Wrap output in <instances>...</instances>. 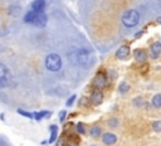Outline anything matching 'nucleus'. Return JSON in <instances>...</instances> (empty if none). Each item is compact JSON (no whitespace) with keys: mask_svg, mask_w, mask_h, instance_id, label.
I'll list each match as a JSON object with an SVG mask.
<instances>
[{"mask_svg":"<svg viewBox=\"0 0 161 146\" xmlns=\"http://www.w3.org/2000/svg\"><path fill=\"white\" fill-rule=\"evenodd\" d=\"M77 132H78V133H84V132H86V128H84L83 123H78V125H77Z\"/></svg>","mask_w":161,"mask_h":146,"instance_id":"412c9836","label":"nucleus"},{"mask_svg":"<svg viewBox=\"0 0 161 146\" xmlns=\"http://www.w3.org/2000/svg\"><path fill=\"white\" fill-rule=\"evenodd\" d=\"M89 57H91V53L88 50L80 49L75 53V62L83 67H89V64H92V63H89Z\"/></svg>","mask_w":161,"mask_h":146,"instance_id":"20e7f679","label":"nucleus"},{"mask_svg":"<svg viewBox=\"0 0 161 146\" xmlns=\"http://www.w3.org/2000/svg\"><path fill=\"white\" fill-rule=\"evenodd\" d=\"M157 23H161V16H160V18H157Z\"/></svg>","mask_w":161,"mask_h":146,"instance_id":"a878e982","label":"nucleus"},{"mask_svg":"<svg viewBox=\"0 0 161 146\" xmlns=\"http://www.w3.org/2000/svg\"><path fill=\"white\" fill-rule=\"evenodd\" d=\"M106 84H107V78H106V76H104L103 73H98V74L94 77V79H93V86H94L97 89H102L103 87H106Z\"/></svg>","mask_w":161,"mask_h":146,"instance_id":"39448f33","label":"nucleus"},{"mask_svg":"<svg viewBox=\"0 0 161 146\" xmlns=\"http://www.w3.org/2000/svg\"><path fill=\"white\" fill-rule=\"evenodd\" d=\"M103 101V94L101 92V89H94L91 94V102L93 104H101Z\"/></svg>","mask_w":161,"mask_h":146,"instance_id":"6e6552de","label":"nucleus"},{"mask_svg":"<svg viewBox=\"0 0 161 146\" xmlns=\"http://www.w3.org/2000/svg\"><path fill=\"white\" fill-rule=\"evenodd\" d=\"M130 55V48L127 45H122L121 48H118V50L116 52V57L118 59H126Z\"/></svg>","mask_w":161,"mask_h":146,"instance_id":"9d476101","label":"nucleus"},{"mask_svg":"<svg viewBox=\"0 0 161 146\" xmlns=\"http://www.w3.org/2000/svg\"><path fill=\"white\" fill-rule=\"evenodd\" d=\"M67 146H75V145H74V143H72V142H70V143H68V145H67Z\"/></svg>","mask_w":161,"mask_h":146,"instance_id":"393cba45","label":"nucleus"},{"mask_svg":"<svg viewBox=\"0 0 161 146\" xmlns=\"http://www.w3.org/2000/svg\"><path fill=\"white\" fill-rule=\"evenodd\" d=\"M158 43H160V44H161V40H160V42H158Z\"/></svg>","mask_w":161,"mask_h":146,"instance_id":"bb28decb","label":"nucleus"},{"mask_svg":"<svg viewBox=\"0 0 161 146\" xmlns=\"http://www.w3.org/2000/svg\"><path fill=\"white\" fill-rule=\"evenodd\" d=\"M150 53H151V57L152 58H158L161 55V44L158 42L157 43H153L150 47Z\"/></svg>","mask_w":161,"mask_h":146,"instance_id":"f8f14e48","label":"nucleus"},{"mask_svg":"<svg viewBox=\"0 0 161 146\" xmlns=\"http://www.w3.org/2000/svg\"><path fill=\"white\" fill-rule=\"evenodd\" d=\"M152 106L156 107V108H160L161 107V94L153 96V98H152Z\"/></svg>","mask_w":161,"mask_h":146,"instance_id":"2eb2a0df","label":"nucleus"},{"mask_svg":"<svg viewBox=\"0 0 161 146\" xmlns=\"http://www.w3.org/2000/svg\"><path fill=\"white\" fill-rule=\"evenodd\" d=\"M108 125H109L111 127H117V126H118V121H117L116 118H111V120L108 121Z\"/></svg>","mask_w":161,"mask_h":146,"instance_id":"4be33fe9","label":"nucleus"},{"mask_svg":"<svg viewBox=\"0 0 161 146\" xmlns=\"http://www.w3.org/2000/svg\"><path fill=\"white\" fill-rule=\"evenodd\" d=\"M35 18H36V13L33 11V10H30V11H28V13L25 14V16H24V21L28 23V24H34Z\"/></svg>","mask_w":161,"mask_h":146,"instance_id":"ddd939ff","label":"nucleus"},{"mask_svg":"<svg viewBox=\"0 0 161 146\" xmlns=\"http://www.w3.org/2000/svg\"><path fill=\"white\" fill-rule=\"evenodd\" d=\"M50 131H52V136H50V138H49V142L52 143V142H54V140H55V137H57V131H58L57 126H50Z\"/></svg>","mask_w":161,"mask_h":146,"instance_id":"dca6fc26","label":"nucleus"},{"mask_svg":"<svg viewBox=\"0 0 161 146\" xmlns=\"http://www.w3.org/2000/svg\"><path fill=\"white\" fill-rule=\"evenodd\" d=\"M45 8V0H34L31 3V10L35 13H42Z\"/></svg>","mask_w":161,"mask_h":146,"instance_id":"1a4fd4ad","label":"nucleus"},{"mask_svg":"<svg viewBox=\"0 0 161 146\" xmlns=\"http://www.w3.org/2000/svg\"><path fill=\"white\" fill-rule=\"evenodd\" d=\"M91 135H92L93 137H98V136L101 135V127H98V126L92 127V128H91Z\"/></svg>","mask_w":161,"mask_h":146,"instance_id":"f3484780","label":"nucleus"},{"mask_svg":"<svg viewBox=\"0 0 161 146\" xmlns=\"http://www.w3.org/2000/svg\"><path fill=\"white\" fill-rule=\"evenodd\" d=\"M10 81H11L10 70L3 63H0V88H4L6 86H9Z\"/></svg>","mask_w":161,"mask_h":146,"instance_id":"7ed1b4c3","label":"nucleus"},{"mask_svg":"<svg viewBox=\"0 0 161 146\" xmlns=\"http://www.w3.org/2000/svg\"><path fill=\"white\" fill-rule=\"evenodd\" d=\"M18 113H20L21 116H24V117H28V118H31V117H34L33 116V113H29V112H26V111H24V110H18Z\"/></svg>","mask_w":161,"mask_h":146,"instance_id":"aec40b11","label":"nucleus"},{"mask_svg":"<svg viewBox=\"0 0 161 146\" xmlns=\"http://www.w3.org/2000/svg\"><path fill=\"white\" fill-rule=\"evenodd\" d=\"M102 141H103L104 145L112 146V145H114V143L117 142V137H116V135L112 133V132H106V133H103V136H102Z\"/></svg>","mask_w":161,"mask_h":146,"instance_id":"423d86ee","label":"nucleus"},{"mask_svg":"<svg viewBox=\"0 0 161 146\" xmlns=\"http://www.w3.org/2000/svg\"><path fill=\"white\" fill-rule=\"evenodd\" d=\"M133 57H135V59H136L137 62L143 63V62H146V59H147V53H146L143 49H136V50L133 52Z\"/></svg>","mask_w":161,"mask_h":146,"instance_id":"9b49d317","label":"nucleus"},{"mask_svg":"<svg viewBox=\"0 0 161 146\" xmlns=\"http://www.w3.org/2000/svg\"><path fill=\"white\" fill-rule=\"evenodd\" d=\"M62 58L60 55L55 54V53H52L49 55H47L45 58V67L48 70H52V72H57L62 68Z\"/></svg>","mask_w":161,"mask_h":146,"instance_id":"f03ea898","label":"nucleus"},{"mask_svg":"<svg viewBox=\"0 0 161 146\" xmlns=\"http://www.w3.org/2000/svg\"><path fill=\"white\" fill-rule=\"evenodd\" d=\"M119 92L121 93H126L128 89H130V86H128V83H126V82H123V83H121V86H119Z\"/></svg>","mask_w":161,"mask_h":146,"instance_id":"6ab92c4d","label":"nucleus"},{"mask_svg":"<svg viewBox=\"0 0 161 146\" xmlns=\"http://www.w3.org/2000/svg\"><path fill=\"white\" fill-rule=\"evenodd\" d=\"M140 21V14L137 10H127L122 15V24L127 28H133Z\"/></svg>","mask_w":161,"mask_h":146,"instance_id":"f257e3e1","label":"nucleus"},{"mask_svg":"<svg viewBox=\"0 0 161 146\" xmlns=\"http://www.w3.org/2000/svg\"><path fill=\"white\" fill-rule=\"evenodd\" d=\"M65 113H67L65 111H60V113H59V120H60V121H63V120L65 118Z\"/></svg>","mask_w":161,"mask_h":146,"instance_id":"b1692460","label":"nucleus"},{"mask_svg":"<svg viewBox=\"0 0 161 146\" xmlns=\"http://www.w3.org/2000/svg\"><path fill=\"white\" fill-rule=\"evenodd\" d=\"M74 99H75V96H72V97L67 101V103H65V104H67V106H72V104H73V102H74Z\"/></svg>","mask_w":161,"mask_h":146,"instance_id":"5701e85b","label":"nucleus"},{"mask_svg":"<svg viewBox=\"0 0 161 146\" xmlns=\"http://www.w3.org/2000/svg\"><path fill=\"white\" fill-rule=\"evenodd\" d=\"M52 113L50 112H48V111H40V112H34V117H35V120L36 121H39V120H42L43 117H49Z\"/></svg>","mask_w":161,"mask_h":146,"instance_id":"4468645a","label":"nucleus"},{"mask_svg":"<svg viewBox=\"0 0 161 146\" xmlns=\"http://www.w3.org/2000/svg\"><path fill=\"white\" fill-rule=\"evenodd\" d=\"M47 15L44 14V11L42 13H36V18H35V21H34V25L38 26V28H44L47 25Z\"/></svg>","mask_w":161,"mask_h":146,"instance_id":"0eeeda50","label":"nucleus"},{"mask_svg":"<svg viewBox=\"0 0 161 146\" xmlns=\"http://www.w3.org/2000/svg\"><path fill=\"white\" fill-rule=\"evenodd\" d=\"M152 128L156 132H161V121H153L152 122Z\"/></svg>","mask_w":161,"mask_h":146,"instance_id":"a211bd4d","label":"nucleus"}]
</instances>
